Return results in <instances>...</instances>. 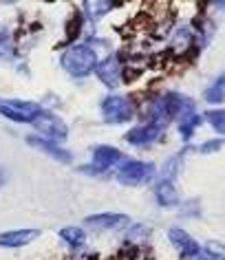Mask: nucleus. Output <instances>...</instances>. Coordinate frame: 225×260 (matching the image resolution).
Returning a JSON list of instances; mask_svg holds the SVG:
<instances>
[{"mask_svg":"<svg viewBox=\"0 0 225 260\" xmlns=\"http://www.w3.org/2000/svg\"><path fill=\"white\" fill-rule=\"evenodd\" d=\"M98 53L88 44H73L60 55V67L73 77H86L98 69Z\"/></svg>","mask_w":225,"mask_h":260,"instance_id":"nucleus-1","label":"nucleus"},{"mask_svg":"<svg viewBox=\"0 0 225 260\" xmlns=\"http://www.w3.org/2000/svg\"><path fill=\"white\" fill-rule=\"evenodd\" d=\"M157 174V166L150 161H124L117 170V181L126 187H137V185H146L148 181H152Z\"/></svg>","mask_w":225,"mask_h":260,"instance_id":"nucleus-2","label":"nucleus"},{"mask_svg":"<svg viewBox=\"0 0 225 260\" xmlns=\"http://www.w3.org/2000/svg\"><path fill=\"white\" fill-rule=\"evenodd\" d=\"M102 117H104L106 123H113V126H119V123H126L135 117V104L131 102V97L124 95H108L102 100L100 104Z\"/></svg>","mask_w":225,"mask_h":260,"instance_id":"nucleus-3","label":"nucleus"},{"mask_svg":"<svg viewBox=\"0 0 225 260\" xmlns=\"http://www.w3.org/2000/svg\"><path fill=\"white\" fill-rule=\"evenodd\" d=\"M42 106L27 100H0V115L16 123H34L36 117L42 113Z\"/></svg>","mask_w":225,"mask_h":260,"instance_id":"nucleus-4","label":"nucleus"},{"mask_svg":"<svg viewBox=\"0 0 225 260\" xmlns=\"http://www.w3.org/2000/svg\"><path fill=\"white\" fill-rule=\"evenodd\" d=\"M31 126L38 130L40 137L51 139V141H55V144H60V141H64L69 137V126L64 123V119L57 117L55 113H49V110H42Z\"/></svg>","mask_w":225,"mask_h":260,"instance_id":"nucleus-5","label":"nucleus"},{"mask_svg":"<svg viewBox=\"0 0 225 260\" xmlns=\"http://www.w3.org/2000/svg\"><path fill=\"white\" fill-rule=\"evenodd\" d=\"M164 126H159V123H152V121H146V123H141V126H135L131 128L128 133L124 135V139L128 141L131 146H150L152 141H157L159 137H162V133H164Z\"/></svg>","mask_w":225,"mask_h":260,"instance_id":"nucleus-6","label":"nucleus"},{"mask_svg":"<svg viewBox=\"0 0 225 260\" xmlns=\"http://www.w3.org/2000/svg\"><path fill=\"white\" fill-rule=\"evenodd\" d=\"M84 223L98 232H115V230H121V227L131 225V216H126V214L102 212V214H91V216H86Z\"/></svg>","mask_w":225,"mask_h":260,"instance_id":"nucleus-7","label":"nucleus"},{"mask_svg":"<svg viewBox=\"0 0 225 260\" xmlns=\"http://www.w3.org/2000/svg\"><path fill=\"white\" fill-rule=\"evenodd\" d=\"M95 73H98L100 82L104 84L108 88H115L121 84V73H124V64H121L119 55H108L106 60H102L98 64V69H95Z\"/></svg>","mask_w":225,"mask_h":260,"instance_id":"nucleus-8","label":"nucleus"},{"mask_svg":"<svg viewBox=\"0 0 225 260\" xmlns=\"http://www.w3.org/2000/svg\"><path fill=\"white\" fill-rule=\"evenodd\" d=\"M27 146L36 148L38 152L47 154V157L60 161V164H71V161H73V154H71L69 150H64V148L60 144H55V141L40 137V135H29V137H27Z\"/></svg>","mask_w":225,"mask_h":260,"instance_id":"nucleus-9","label":"nucleus"},{"mask_svg":"<svg viewBox=\"0 0 225 260\" xmlns=\"http://www.w3.org/2000/svg\"><path fill=\"white\" fill-rule=\"evenodd\" d=\"M168 240H170V245L179 251V256L185 258V260H192L199 251H201V245H199L185 230H181V227H172V230L168 232Z\"/></svg>","mask_w":225,"mask_h":260,"instance_id":"nucleus-10","label":"nucleus"},{"mask_svg":"<svg viewBox=\"0 0 225 260\" xmlns=\"http://www.w3.org/2000/svg\"><path fill=\"white\" fill-rule=\"evenodd\" d=\"M91 161H93L91 166L95 168V170L106 172V170H111V168H115L117 164H121V161H124V154H121L117 148L102 144V146H95V148H93Z\"/></svg>","mask_w":225,"mask_h":260,"instance_id":"nucleus-11","label":"nucleus"},{"mask_svg":"<svg viewBox=\"0 0 225 260\" xmlns=\"http://www.w3.org/2000/svg\"><path fill=\"white\" fill-rule=\"evenodd\" d=\"M40 236V230H9L0 234V247H7V249H18L24 247Z\"/></svg>","mask_w":225,"mask_h":260,"instance_id":"nucleus-12","label":"nucleus"},{"mask_svg":"<svg viewBox=\"0 0 225 260\" xmlns=\"http://www.w3.org/2000/svg\"><path fill=\"white\" fill-rule=\"evenodd\" d=\"M155 201H157L159 207H177L179 203H181L175 183L168 181V179H162L155 185Z\"/></svg>","mask_w":225,"mask_h":260,"instance_id":"nucleus-13","label":"nucleus"},{"mask_svg":"<svg viewBox=\"0 0 225 260\" xmlns=\"http://www.w3.org/2000/svg\"><path fill=\"white\" fill-rule=\"evenodd\" d=\"M60 238H62L69 247L78 249V247H82V245L86 243V232H84V227H78V225L62 227V230H60Z\"/></svg>","mask_w":225,"mask_h":260,"instance_id":"nucleus-14","label":"nucleus"},{"mask_svg":"<svg viewBox=\"0 0 225 260\" xmlns=\"http://www.w3.org/2000/svg\"><path fill=\"white\" fill-rule=\"evenodd\" d=\"M203 100L208 104H221V102H225V73H221L208 88L203 90Z\"/></svg>","mask_w":225,"mask_h":260,"instance_id":"nucleus-15","label":"nucleus"},{"mask_svg":"<svg viewBox=\"0 0 225 260\" xmlns=\"http://www.w3.org/2000/svg\"><path fill=\"white\" fill-rule=\"evenodd\" d=\"M201 121H203V117L197 115V113H190V115L181 117V119H179V133H181V139L190 141L192 135H195V130L201 126Z\"/></svg>","mask_w":225,"mask_h":260,"instance_id":"nucleus-16","label":"nucleus"},{"mask_svg":"<svg viewBox=\"0 0 225 260\" xmlns=\"http://www.w3.org/2000/svg\"><path fill=\"white\" fill-rule=\"evenodd\" d=\"M181 159H183V150L166 161V164H164V170H162V179H168V181L175 179L177 174H179V170H181Z\"/></svg>","mask_w":225,"mask_h":260,"instance_id":"nucleus-17","label":"nucleus"},{"mask_svg":"<svg viewBox=\"0 0 225 260\" xmlns=\"http://www.w3.org/2000/svg\"><path fill=\"white\" fill-rule=\"evenodd\" d=\"M205 119L210 121V126L216 130L218 135H225V108H214L205 113Z\"/></svg>","mask_w":225,"mask_h":260,"instance_id":"nucleus-18","label":"nucleus"},{"mask_svg":"<svg viewBox=\"0 0 225 260\" xmlns=\"http://www.w3.org/2000/svg\"><path fill=\"white\" fill-rule=\"evenodd\" d=\"M84 7H86V9H95L93 14H88V18H91V20H100V18L106 16L108 11L115 7V5H113V3H84Z\"/></svg>","mask_w":225,"mask_h":260,"instance_id":"nucleus-19","label":"nucleus"},{"mask_svg":"<svg viewBox=\"0 0 225 260\" xmlns=\"http://www.w3.org/2000/svg\"><path fill=\"white\" fill-rule=\"evenodd\" d=\"M11 53H14V40H11V34H9V29L0 27V57L11 55Z\"/></svg>","mask_w":225,"mask_h":260,"instance_id":"nucleus-20","label":"nucleus"},{"mask_svg":"<svg viewBox=\"0 0 225 260\" xmlns=\"http://www.w3.org/2000/svg\"><path fill=\"white\" fill-rule=\"evenodd\" d=\"M221 148H223V139H210V141H203L197 150L201 154H212V152H218Z\"/></svg>","mask_w":225,"mask_h":260,"instance_id":"nucleus-21","label":"nucleus"},{"mask_svg":"<svg viewBox=\"0 0 225 260\" xmlns=\"http://www.w3.org/2000/svg\"><path fill=\"white\" fill-rule=\"evenodd\" d=\"M192 260H218V256H216L214 251H210V249H205V247H201V251H199Z\"/></svg>","mask_w":225,"mask_h":260,"instance_id":"nucleus-22","label":"nucleus"},{"mask_svg":"<svg viewBox=\"0 0 225 260\" xmlns=\"http://www.w3.org/2000/svg\"><path fill=\"white\" fill-rule=\"evenodd\" d=\"M5 183H7V170H5V168L0 166V187H3Z\"/></svg>","mask_w":225,"mask_h":260,"instance_id":"nucleus-23","label":"nucleus"},{"mask_svg":"<svg viewBox=\"0 0 225 260\" xmlns=\"http://www.w3.org/2000/svg\"><path fill=\"white\" fill-rule=\"evenodd\" d=\"M216 7H218V9H223V11H225V3H223V0H221V3H216Z\"/></svg>","mask_w":225,"mask_h":260,"instance_id":"nucleus-24","label":"nucleus"},{"mask_svg":"<svg viewBox=\"0 0 225 260\" xmlns=\"http://www.w3.org/2000/svg\"><path fill=\"white\" fill-rule=\"evenodd\" d=\"M223 260H225V258H223Z\"/></svg>","mask_w":225,"mask_h":260,"instance_id":"nucleus-25","label":"nucleus"}]
</instances>
